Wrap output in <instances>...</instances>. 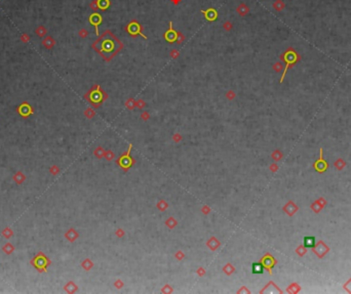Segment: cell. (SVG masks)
<instances>
[{"label": "cell", "instance_id": "6da1fadb", "mask_svg": "<svg viewBox=\"0 0 351 294\" xmlns=\"http://www.w3.org/2000/svg\"><path fill=\"white\" fill-rule=\"evenodd\" d=\"M31 264L36 269H38V271L44 273V271H46L47 266L50 264V260L46 257L43 252H39L31 260Z\"/></svg>", "mask_w": 351, "mask_h": 294}, {"label": "cell", "instance_id": "7a4b0ae2", "mask_svg": "<svg viewBox=\"0 0 351 294\" xmlns=\"http://www.w3.org/2000/svg\"><path fill=\"white\" fill-rule=\"evenodd\" d=\"M17 112L19 113V114L21 115L23 118H27V117H29L30 115L33 114L34 110H33V108L28 104V102H22V104L20 105L19 107H18Z\"/></svg>", "mask_w": 351, "mask_h": 294}, {"label": "cell", "instance_id": "3957f363", "mask_svg": "<svg viewBox=\"0 0 351 294\" xmlns=\"http://www.w3.org/2000/svg\"><path fill=\"white\" fill-rule=\"evenodd\" d=\"M164 38L166 41L171 42V43L174 41H176L177 38H178V32H176V31L173 29V23H171V22H169V31L165 32Z\"/></svg>", "mask_w": 351, "mask_h": 294}, {"label": "cell", "instance_id": "277c9868", "mask_svg": "<svg viewBox=\"0 0 351 294\" xmlns=\"http://www.w3.org/2000/svg\"><path fill=\"white\" fill-rule=\"evenodd\" d=\"M88 21H89V23H90L91 25L96 27V33H97V34H99V29H98V26H99L100 24L102 23V17H101L99 13H93V15L89 17Z\"/></svg>", "mask_w": 351, "mask_h": 294}, {"label": "cell", "instance_id": "5b68a950", "mask_svg": "<svg viewBox=\"0 0 351 294\" xmlns=\"http://www.w3.org/2000/svg\"><path fill=\"white\" fill-rule=\"evenodd\" d=\"M127 30H128V32H129V34H131V35L140 34V35H142V36L144 37L145 39L147 38L146 36H144V35H143V33H141V31H142V30H141V27H140V25H139L138 23H136V22H131V23L128 25Z\"/></svg>", "mask_w": 351, "mask_h": 294}, {"label": "cell", "instance_id": "8992f818", "mask_svg": "<svg viewBox=\"0 0 351 294\" xmlns=\"http://www.w3.org/2000/svg\"><path fill=\"white\" fill-rule=\"evenodd\" d=\"M201 12L204 15L205 19L209 20V21H211V22L215 21V20L218 17V12H217V10L215 9V8H209V9H207V10H202Z\"/></svg>", "mask_w": 351, "mask_h": 294}, {"label": "cell", "instance_id": "52a82bcc", "mask_svg": "<svg viewBox=\"0 0 351 294\" xmlns=\"http://www.w3.org/2000/svg\"><path fill=\"white\" fill-rule=\"evenodd\" d=\"M25 179H26V176L23 174V172H21V171H18V172L13 175V180H15V182L18 184H23V182L25 181Z\"/></svg>", "mask_w": 351, "mask_h": 294}, {"label": "cell", "instance_id": "ba28073f", "mask_svg": "<svg viewBox=\"0 0 351 294\" xmlns=\"http://www.w3.org/2000/svg\"><path fill=\"white\" fill-rule=\"evenodd\" d=\"M97 4H98V8L105 10L110 5V1L109 0H97Z\"/></svg>", "mask_w": 351, "mask_h": 294}, {"label": "cell", "instance_id": "9c48e42d", "mask_svg": "<svg viewBox=\"0 0 351 294\" xmlns=\"http://www.w3.org/2000/svg\"><path fill=\"white\" fill-rule=\"evenodd\" d=\"M2 251H3L5 254H12L13 251H15V247L12 246V243H7L2 247Z\"/></svg>", "mask_w": 351, "mask_h": 294}, {"label": "cell", "instance_id": "30bf717a", "mask_svg": "<svg viewBox=\"0 0 351 294\" xmlns=\"http://www.w3.org/2000/svg\"><path fill=\"white\" fill-rule=\"evenodd\" d=\"M315 244V239L313 237H306L304 239V245L305 247H313Z\"/></svg>", "mask_w": 351, "mask_h": 294}, {"label": "cell", "instance_id": "8fae6325", "mask_svg": "<svg viewBox=\"0 0 351 294\" xmlns=\"http://www.w3.org/2000/svg\"><path fill=\"white\" fill-rule=\"evenodd\" d=\"M252 273L254 274H262L264 269L261 264H252Z\"/></svg>", "mask_w": 351, "mask_h": 294}, {"label": "cell", "instance_id": "7c38bea8", "mask_svg": "<svg viewBox=\"0 0 351 294\" xmlns=\"http://www.w3.org/2000/svg\"><path fill=\"white\" fill-rule=\"evenodd\" d=\"M237 12L239 13L240 15H247V12H249V8H247V6L245 5V4H240V5L237 7Z\"/></svg>", "mask_w": 351, "mask_h": 294}, {"label": "cell", "instance_id": "4fadbf2b", "mask_svg": "<svg viewBox=\"0 0 351 294\" xmlns=\"http://www.w3.org/2000/svg\"><path fill=\"white\" fill-rule=\"evenodd\" d=\"M2 236H3L4 238H5V239H9L10 237H12V235H13V232L10 230L9 228H5L4 229L3 231H2Z\"/></svg>", "mask_w": 351, "mask_h": 294}, {"label": "cell", "instance_id": "5bb4252c", "mask_svg": "<svg viewBox=\"0 0 351 294\" xmlns=\"http://www.w3.org/2000/svg\"><path fill=\"white\" fill-rule=\"evenodd\" d=\"M89 99H90V101L93 102H100L101 101V94H100V93H97L96 91H93V92L90 93V97H89Z\"/></svg>", "mask_w": 351, "mask_h": 294}, {"label": "cell", "instance_id": "9a60e30c", "mask_svg": "<svg viewBox=\"0 0 351 294\" xmlns=\"http://www.w3.org/2000/svg\"><path fill=\"white\" fill-rule=\"evenodd\" d=\"M66 237L69 241H74V240L76 239V237H77V235H76V233L73 230H70L68 233H66Z\"/></svg>", "mask_w": 351, "mask_h": 294}, {"label": "cell", "instance_id": "2e32d148", "mask_svg": "<svg viewBox=\"0 0 351 294\" xmlns=\"http://www.w3.org/2000/svg\"><path fill=\"white\" fill-rule=\"evenodd\" d=\"M44 45L46 46L47 48H50L51 46L53 45V40L50 38V37H47V38H45V40L43 41Z\"/></svg>", "mask_w": 351, "mask_h": 294}, {"label": "cell", "instance_id": "e0dca14e", "mask_svg": "<svg viewBox=\"0 0 351 294\" xmlns=\"http://www.w3.org/2000/svg\"><path fill=\"white\" fill-rule=\"evenodd\" d=\"M185 39V36L182 34L181 32H178V38H177V41H178V43H181L182 41H184Z\"/></svg>", "mask_w": 351, "mask_h": 294}, {"label": "cell", "instance_id": "ac0fdd59", "mask_svg": "<svg viewBox=\"0 0 351 294\" xmlns=\"http://www.w3.org/2000/svg\"><path fill=\"white\" fill-rule=\"evenodd\" d=\"M223 27H224L225 30L230 31V30H231V28H232V24L230 23V22H226V23H224V25H223Z\"/></svg>", "mask_w": 351, "mask_h": 294}, {"label": "cell", "instance_id": "d6986e66", "mask_svg": "<svg viewBox=\"0 0 351 294\" xmlns=\"http://www.w3.org/2000/svg\"><path fill=\"white\" fill-rule=\"evenodd\" d=\"M50 171L51 173H53V174H57L58 173V171H59V169H58V167L57 166H55L53 165V167H51V168L50 169Z\"/></svg>", "mask_w": 351, "mask_h": 294}, {"label": "cell", "instance_id": "ffe728a7", "mask_svg": "<svg viewBox=\"0 0 351 294\" xmlns=\"http://www.w3.org/2000/svg\"><path fill=\"white\" fill-rule=\"evenodd\" d=\"M86 35H88V31H86V30H81V31H80V36L84 37V36H86Z\"/></svg>", "mask_w": 351, "mask_h": 294}, {"label": "cell", "instance_id": "44dd1931", "mask_svg": "<svg viewBox=\"0 0 351 294\" xmlns=\"http://www.w3.org/2000/svg\"><path fill=\"white\" fill-rule=\"evenodd\" d=\"M171 1H173V2H174V3H175V4H178V3H179V2H180V1H181V0H171Z\"/></svg>", "mask_w": 351, "mask_h": 294}]
</instances>
